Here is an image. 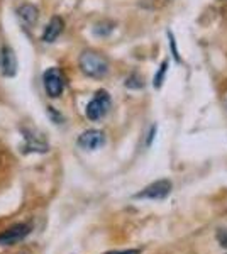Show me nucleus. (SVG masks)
<instances>
[{"label": "nucleus", "mask_w": 227, "mask_h": 254, "mask_svg": "<svg viewBox=\"0 0 227 254\" xmlns=\"http://www.w3.org/2000/svg\"><path fill=\"white\" fill-rule=\"evenodd\" d=\"M107 254H141V251L139 249H126V251H112Z\"/></svg>", "instance_id": "obj_15"}, {"label": "nucleus", "mask_w": 227, "mask_h": 254, "mask_svg": "<svg viewBox=\"0 0 227 254\" xmlns=\"http://www.w3.org/2000/svg\"><path fill=\"white\" fill-rule=\"evenodd\" d=\"M109 109H110V95L105 90H98L95 93V97L88 102L85 112L90 121H100V119H104L107 116Z\"/></svg>", "instance_id": "obj_2"}, {"label": "nucleus", "mask_w": 227, "mask_h": 254, "mask_svg": "<svg viewBox=\"0 0 227 254\" xmlns=\"http://www.w3.org/2000/svg\"><path fill=\"white\" fill-rule=\"evenodd\" d=\"M48 147V141L43 134H39L38 130L27 129V132L24 134L22 153H46Z\"/></svg>", "instance_id": "obj_5"}, {"label": "nucleus", "mask_w": 227, "mask_h": 254, "mask_svg": "<svg viewBox=\"0 0 227 254\" xmlns=\"http://www.w3.org/2000/svg\"><path fill=\"white\" fill-rule=\"evenodd\" d=\"M170 36V44H171V51H173V56H175L176 61H180V56H178V51H176V43H175V38H173V32H168Z\"/></svg>", "instance_id": "obj_14"}, {"label": "nucleus", "mask_w": 227, "mask_h": 254, "mask_svg": "<svg viewBox=\"0 0 227 254\" xmlns=\"http://www.w3.org/2000/svg\"><path fill=\"white\" fill-rule=\"evenodd\" d=\"M2 73L5 76H15L17 73V60H15V53L9 46L2 48Z\"/></svg>", "instance_id": "obj_8"}, {"label": "nucleus", "mask_w": 227, "mask_h": 254, "mask_svg": "<svg viewBox=\"0 0 227 254\" xmlns=\"http://www.w3.org/2000/svg\"><path fill=\"white\" fill-rule=\"evenodd\" d=\"M63 29H65L63 19L55 15V17L48 22L46 29H44V32H43V41L44 43H55V41L60 38L61 32H63Z\"/></svg>", "instance_id": "obj_9"}, {"label": "nucleus", "mask_w": 227, "mask_h": 254, "mask_svg": "<svg viewBox=\"0 0 227 254\" xmlns=\"http://www.w3.org/2000/svg\"><path fill=\"white\" fill-rule=\"evenodd\" d=\"M80 69L90 78H104L109 71V61L104 55L86 49L80 55Z\"/></svg>", "instance_id": "obj_1"}, {"label": "nucleus", "mask_w": 227, "mask_h": 254, "mask_svg": "<svg viewBox=\"0 0 227 254\" xmlns=\"http://www.w3.org/2000/svg\"><path fill=\"white\" fill-rule=\"evenodd\" d=\"M173 190V183L170 180H158L144 188L143 191L134 195V198H146V200H164Z\"/></svg>", "instance_id": "obj_4"}, {"label": "nucleus", "mask_w": 227, "mask_h": 254, "mask_svg": "<svg viewBox=\"0 0 227 254\" xmlns=\"http://www.w3.org/2000/svg\"><path fill=\"white\" fill-rule=\"evenodd\" d=\"M44 81V90H46L48 97L51 98H58L63 93L65 85H67V80H65V75L61 73L60 68H49L44 71L43 76Z\"/></svg>", "instance_id": "obj_3"}, {"label": "nucleus", "mask_w": 227, "mask_h": 254, "mask_svg": "<svg viewBox=\"0 0 227 254\" xmlns=\"http://www.w3.org/2000/svg\"><path fill=\"white\" fill-rule=\"evenodd\" d=\"M105 144V134L97 129H88L78 137V146L85 151H95Z\"/></svg>", "instance_id": "obj_6"}, {"label": "nucleus", "mask_w": 227, "mask_h": 254, "mask_svg": "<svg viewBox=\"0 0 227 254\" xmlns=\"http://www.w3.org/2000/svg\"><path fill=\"white\" fill-rule=\"evenodd\" d=\"M217 243L222 246V248H226L227 249V227H221V229H217Z\"/></svg>", "instance_id": "obj_13"}, {"label": "nucleus", "mask_w": 227, "mask_h": 254, "mask_svg": "<svg viewBox=\"0 0 227 254\" xmlns=\"http://www.w3.org/2000/svg\"><path fill=\"white\" fill-rule=\"evenodd\" d=\"M31 224H15L14 227L7 229L0 234V244L2 246H12L19 241H22L24 237L31 234Z\"/></svg>", "instance_id": "obj_7"}, {"label": "nucleus", "mask_w": 227, "mask_h": 254, "mask_svg": "<svg viewBox=\"0 0 227 254\" xmlns=\"http://www.w3.org/2000/svg\"><path fill=\"white\" fill-rule=\"evenodd\" d=\"M17 15L19 19L22 20L24 24H26L27 27L34 26L36 20H38L39 14H38V9H36L32 3H24V5H20L17 9Z\"/></svg>", "instance_id": "obj_10"}, {"label": "nucleus", "mask_w": 227, "mask_h": 254, "mask_svg": "<svg viewBox=\"0 0 227 254\" xmlns=\"http://www.w3.org/2000/svg\"><path fill=\"white\" fill-rule=\"evenodd\" d=\"M168 71V61H163L159 66V71L154 75V80H152V85H154V88H161V85H163V80H164V75H166Z\"/></svg>", "instance_id": "obj_11"}, {"label": "nucleus", "mask_w": 227, "mask_h": 254, "mask_svg": "<svg viewBox=\"0 0 227 254\" xmlns=\"http://www.w3.org/2000/svg\"><path fill=\"white\" fill-rule=\"evenodd\" d=\"M126 87L127 88H143L144 87L143 78H141V76H138V75L129 76V78L126 80Z\"/></svg>", "instance_id": "obj_12"}]
</instances>
